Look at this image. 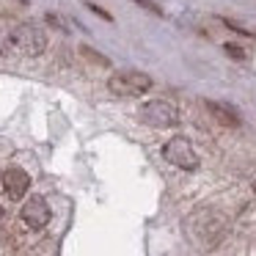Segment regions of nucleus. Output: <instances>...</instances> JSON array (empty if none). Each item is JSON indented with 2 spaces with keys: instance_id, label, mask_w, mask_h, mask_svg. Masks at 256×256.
I'll use <instances>...</instances> for the list:
<instances>
[{
  "instance_id": "obj_1",
  "label": "nucleus",
  "mask_w": 256,
  "mask_h": 256,
  "mask_svg": "<svg viewBox=\"0 0 256 256\" xmlns=\"http://www.w3.org/2000/svg\"><path fill=\"white\" fill-rule=\"evenodd\" d=\"M184 226H188V234L201 245V248H215V245L220 242L223 232H226L223 218L218 215V212H212V210L193 212V215L188 218V223H184Z\"/></svg>"
},
{
  "instance_id": "obj_2",
  "label": "nucleus",
  "mask_w": 256,
  "mask_h": 256,
  "mask_svg": "<svg viewBox=\"0 0 256 256\" xmlns=\"http://www.w3.org/2000/svg\"><path fill=\"white\" fill-rule=\"evenodd\" d=\"M12 44L25 56H42L47 50V34L34 22H22L12 30Z\"/></svg>"
},
{
  "instance_id": "obj_3",
  "label": "nucleus",
  "mask_w": 256,
  "mask_h": 256,
  "mask_svg": "<svg viewBox=\"0 0 256 256\" xmlns=\"http://www.w3.org/2000/svg\"><path fill=\"white\" fill-rule=\"evenodd\" d=\"M108 88L116 96H140L152 88V78L144 72H135V69H127V72H116L110 80H108Z\"/></svg>"
},
{
  "instance_id": "obj_4",
  "label": "nucleus",
  "mask_w": 256,
  "mask_h": 256,
  "mask_svg": "<svg viewBox=\"0 0 256 256\" xmlns=\"http://www.w3.org/2000/svg\"><path fill=\"white\" fill-rule=\"evenodd\" d=\"M140 122H146L149 127H157V130H166V127H174L179 122V110L166 100H149L140 105L138 110Z\"/></svg>"
},
{
  "instance_id": "obj_5",
  "label": "nucleus",
  "mask_w": 256,
  "mask_h": 256,
  "mask_svg": "<svg viewBox=\"0 0 256 256\" xmlns=\"http://www.w3.org/2000/svg\"><path fill=\"white\" fill-rule=\"evenodd\" d=\"M162 157H166L171 166L182 168V171H196V168H198V154H196V149L190 146V140L182 138V135L171 138L162 146Z\"/></svg>"
},
{
  "instance_id": "obj_6",
  "label": "nucleus",
  "mask_w": 256,
  "mask_h": 256,
  "mask_svg": "<svg viewBox=\"0 0 256 256\" xmlns=\"http://www.w3.org/2000/svg\"><path fill=\"white\" fill-rule=\"evenodd\" d=\"M22 220L25 226L30 228H44L47 223H50V206H47V201L42 198V196H30L28 201L22 204Z\"/></svg>"
},
{
  "instance_id": "obj_7",
  "label": "nucleus",
  "mask_w": 256,
  "mask_h": 256,
  "mask_svg": "<svg viewBox=\"0 0 256 256\" xmlns=\"http://www.w3.org/2000/svg\"><path fill=\"white\" fill-rule=\"evenodd\" d=\"M3 188H6L8 198H22L30 188V176L22 168H8V171L3 174Z\"/></svg>"
},
{
  "instance_id": "obj_8",
  "label": "nucleus",
  "mask_w": 256,
  "mask_h": 256,
  "mask_svg": "<svg viewBox=\"0 0 256 256\" xmlns=\"http://www.w3.org/2000/svg\"><path fill=\"white\" fill-rule=\"evenodd\" d=\"M206 108L218 118V124H223V127H240V116L232 105H226V102H210Z\"/></svg>"
},
{
  "instance_id": "obj_9",
  "label": "nucleus",
  "mask_w": 256,
  "mask_h": 256,
  "mask_svg": "<svg viewBox=\"0 0 256 256\" xmlns=\"http://www.w3.org/2000/svg\"><path fill=\"white\" fill-rule=\"evenodd\" d=\"M80 56H83L88 64H94V66H110V58L102 56V52H96V50H91L88 44H80Z\"/></svg>"
},
{
  "instance_id": "obj_10",
  "label": "nucleus",
  "mask_w": 256,
  "mask_h": 256,
  "mask_svg": "<svg viewBox=\"0 0 256 256\" xmlns=\"http://www.w3.org/2000/svg\"><path fill=\"white\" fill-rule=\"evenodd\" d=\"M138 6H144V8H149L152 14H157V17H162V8L157 6V3H152V0H135Z\"/></svg>"
},
{
  "instance_id": "obj_11",
  "label": "nucleus",
  "mask_w": 256,
  "mask_h": 256,
  "mask_svg": "<svg viewBox=\"0 0 256 256\" xmlns=\"http://www.w3.org/2000/svg\"><path fill=\"white\" fill-rule=\"evenodd\" d=\"M226 52H228V56H234V58H240V61L245 58V50H242V47H237V44H226Z\"/></svg>"
},
{
  "instance_id": "obj_12",
  "label": "nucleus",
  "mask_w": 256,
  "mask_h": 256,
  "mask_svg": "<svg viewBox=\"0 0 256 256\" xmlns=\"http://www.w3.org/2000/svg\"><path fill=\"white\" fill-rule=\"evenodd\" d=\"M88 8H91V12H94V14H100V17H102V20H108V22H110V20H113V17H110V14H108V12H105V8H100V6H94V3H88Z\"/></svg>"
},
{
  "instance_id": "obj_13",
  "label": "nucleus",
  "mask_w": 256,
  "mask_h": 256,
  "mask_svg": "<svg viewBox=\"0 0 256 256\" xmlns=\"http://www.w3.org/2000/svg\"><path fill=\"white\" fill-rule=\"evenodd\" d=\"M0 220H3V206H0Z\"/></svg>"
},
{
  "instance_id": "obj_14",
  "label": "nucleus",
  "mask_w": 256,
  "mask_h": 256,
  "mask_svg": "<svg viewBox=\"0 0 256 256\" xmlns=\"http://www.w3.org/2000/svg\"><path fill=\"white\" fill-rule=\"evenodd\" d=\"M254 193H256V182H254Z\"/></svg>"
},
{
  "instance_id": "obj_15",
  "label": "nucleus",
  "mask_w": 256,
  "mask_h": 256,
  "mask_svg": "<svg viewBox=\"0 0 256 256\" xmlns=\"http://www.w3.org/2000/svg\"><path fill=\"white\" fill-rule=\"evenodd\" d=\"M0 182H3V174H0Z\"/></svg>"
}]
</instances>
